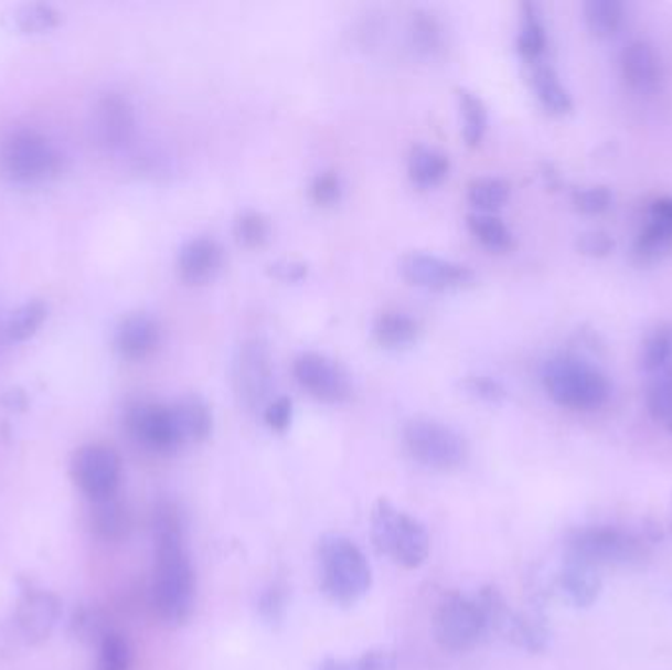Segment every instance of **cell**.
Segmentation results:
<instances>
[{"mask_svg": "<svg viewBox=\"0 0 672 670\" xmlns=\"http://www.w3.org/2000/svg\"><path fill=\"white\" fill-rule=\"evenodd\" d=\"M543 178H545V181H547L548 188H558V183H561V181H558V176H556V171L553 170L551 166H547V168H545V173H543Z\"/></svg>", "mask_w": 672, "mask_h": 670, "instance_id": "obj_49", "label": "cell"}, {"mask_svg": "<svg viewBox=\"0 0 672 670\" xmlns=\"http://www.w3.org/2000/svg\"><path fill=\"white\" fill-rule=\"evenodd\" d=\"M458 107L462 115V136L470 148H478L488 130V108L472 91L457 89Z\"/></svg>", "mask_w": 672, "mask_h": 670, "instance_id": "obj_26", "label": "cell"}, {"mask_svg": "<svg viewBox=\"0 0 672 670\" xmlns=\"http://www.w3.org/2000/svg\"><path fill=\"white\" fill-rule=\"evenodd\" d=\"M181 445L203 443L213 433V413L201 397L189 395L170 405Z\"/></svg>", "mask_w": 672, "mask_h": 670, "instance_id": "obj_19", "label": "cell"}, {"mask_svg": "<svg viewBox=\"0 0 672 670\" xmlns=\"http://www.w3.org/2000/svg\"><path fill=\"white\" fill-rule=\"evenodd\" d=\"M269 277L284 281V284H297V281H303L307 274H309V266L301 259H276L268 264Z\"/></svg>", "mask_w": 672, "mask_h": 670, "instance_id": "obj_43", "label": "cell"}, {"mask_svg": "<svg viewBox=\"0 0 672 670\" xmlns=\"http://www.w3.org/2000/svg\"><path fill=\"white\" fill-rule=\"evenodd\" d=\"M412 45L422 55L435 57L445 50V30L439 20L425 10H417L409 22Z\"/></svg>", "mask_w": 672, "mask_h": 670, "instance_id": "obj_29", "label": "cell"}, {"mask_svg": "<svg viewBox=\"0 0 672 670\" xmlns=\"http://www.w3.org/2000/svg\"><path fill=\"white\" fill-rule=\"evenodd\" d=\"M260 614L269 624H278L286 614V594L278 586H271L262 594Z\"/></svg>", "mask_w": 672, "mask_h": 670, "instance_id": "obj_44", "label": "cell"}, {"mask_svg": "<svg viewBox=\"0 0 672 670\" xmlns=\"http://www.w3.org/2000/svg\"><path fill=\"white\" fill-rule=\"evenodd\" d=\"M60 170V153L36 130L10 132L0 143V173L14 183H42Z\"/></svg>", "mask_w": 672, "mask_h": 670, "instance_id": "obj_5", "label": "cell"}, {"mask_svg": "<svg viewBox=\"0 0 672 670\" xmlns=\"http://www.w3.org/2000/svg\"><path fill=\"white\" fill-rule=\"evenodd\" d=\"M60 617V599L50 592H28L17 611L20 631L30 644L45 641Z\"/></svg>", "mask_w": 672, "mask_h": 670, "instance_id": "obj_17", "label": "cell"}, {"mask_svg": "<svg viewBox=\"0 0 672 670\" xmlns=\"http://www.w3.org/2000/svg\"><path fill=\"white\" fill-rule=\"evenodd\" d=\"M647 405L654 421L663 423L672 433V362L653 374L647 392Z\"/></svg>", "mask_w": 672, "mask_h": 670, "instance_id": "obj_32", "label": "cell"}, {"mask_svg": "<svg viewBox=\"0 0 672 670\" xmlns=\"http://www.w3.org/2000/svg\"><path fill=\"white\" fill-rule=\"evenodd\" d=\"M576 248L584 256L604 258V256H608L616 248V242H614L610 234L601 233V231H590V233H584L578 236Z\"/></svg>", "mask_w": 672, "mask_h": 670, "instance_id": "obj_42", "label": "cell"}, {"mask_svg": "<svg viewBox=\"0 0 672 670\" xmlns=\"http://www.w3.org/2000/svg\"><path fill=\"white\" fill-rule=\"evenodd\" d=\"M72 478L90 500H103L117 493L122 478V460L108 445H85L73 455Z\"/></svg>", "mask_w": 672, "mask_h": 670, "instance_id": "obj_10", "label": "cell"}, {"mask_svg": "<svg viewBox=\"0 0 672 670\" xmlns=\"http://www.w3.org/2000/svg\"><path fill=\"white\" fill-rule=\"evenodd\" d=\"M651 213L654 219H663L672 223V198L657 199L651 205Z\"/></svg>", "mask_w": 672, "mask_h": 670, "instance_id": "obj_47", "label": "cell"}, {"mask_svg": "<svg viewBox=\"0 0 672 670\" xmlns=\"http://www.w3.org/2000/svg\"><path fill=\"white\" fill-rule=\"evenodd\" d=\"M132 651L122 635L107 634L100 641V670H130Z\"/></svg>", "mask_w": 672, "mask_h": 670, "instance_id": "obj_36", "label": "cell"}, {"mask_svg": "<svg viewBox=\"0 0 672 670\" xmlns=\"http://www.w3.org/2000/svg\"><path fill=\"white\" fill-rule=\"evenodd\" d=\"M359 670H395L397 669V659L392 651L386 649H376V651H367L356 659Z\"/></svg>", "mask_w": 672, "mask_h": 670, "instance_id": "obj_45", "label": "cell"}, {"mask_svg": "<svg viewBox=\"0 0 672 670\" xmlns=\"http://www.w3.org/2000/svg\"><path fill=\"white\" fill-rule=\"evenodd\" d=\"M314 670H359V664L356 661H344V659H324Z\"/></svg>", "mask_w": 672, "mask_h": 670, "instance_id": "obj_48", "label": "cell"}, {"mask_svg": "<svg viewBox=\"0 0 672 670\" xmlns=\"http://www.w3.org/2000/svg\"><path fill=\"white\" fill-rule=\"evenodd\" d=\"M297 384L323 403H342L352 395V382L344 368L319 352H303L294 360Z\"/></svg>", "mask_w": 672, "mask_h": 670, "instance_id": "obj_12", "label": "cell"}, {"mask_svg": "<svg viewBox=\"0 0 672 670\" xmlns=\"http://www.w3.org/2000/svg\"><path fill=\"white\" fill-rule=\"evenodd\" d=\"M450 171L447 153L429 146H413L407 158V173L417 188L430 189L440 185Z\"/></svg>", "mask_w": 672, "mask_h": 670, "instance_id": "obj_23", "label": "cell"}, {"mask_svg": "<svg viewBox=\"0 0 672 670\" xmlns=\"http://www.w3.org/2000/svg\"><path fill=\"white\" fill-rule=\"evenodd\" d=\"M462 387L467 390L468 394L488 403L503 402L505 395H508L503 385L498 380L488 377V375H468L462 382Z\"/></svg>", "mask_w": 672, "mask_h": 670, "instance_id": "obj_40", "label": "cell"}, {"mask_svg": "<svg viewBox=\"0 0 672 670\" xmlns=\"http://www.w3.org/2000/svg\"><path fill=\"white\" fill-rule=\"evenodd\" d=\"M291 417H294V402L286 395L271 400L264 407V421L269 429L276 430V433H286L291 425Z\"/></svg>", "mask_w": 672, "mask_h": 670, "instance_id": "obj_41", "label": "cell"}, {"mask_svg": "<svg viewBox=\"0 0 672 670\" xmlns=\"http://www.w3.org/2000/svg\"><path fill=\"white\" fill-rule=\"evenodd\" d=\"M341 178L337 171H323L311 183V199L319 206H331L341 199Z\"/></svg>", "mask_w": 672, "mask_h": 670, "instance_id": "obj_39", "label": "cell"}, {"mask_svg": "<svg viewBox=\"0 0 672 670\" xmlns=\"http://www.w3.org/2000/svg\"><path fill=\"white\" fill-rule=\"evenodd\" d=\"M468 231L484 248L492 252H510L513 248V234L500 216L472 213L468 215Z\"/></svg>", "mask_w": 672, "mask_h": 670, "instance_id": "obj_27", "label": "cell"}, {"mask_svg": "<svg viewBox=\"0 0 672 670\" xmlns=\"http://www.w3.org/2000/svg\"><path fill=\"white\" fill-rule=\"evenodd\" d=\"M17 20L20 28L26 32H44L57 24V12L45 4H28L24 9H20Z\"/></svg>", "mask_w": 672, "mask_h": 670, "instance_id": "obj_38", "label": "cell"}, {"mask_svg": "<svg viewBox=\"0 0 672 670\" xmlns=\"http://www.w3.org/2000/svg\"><path fill=\"white\" fill-rule=\"evenodd\" d=\"M561 588L576 608H590L601 594V581L591 566L570 563L561 574Z\"/></svg>", "mask_w": 672, "mask_h": 670, "instance_id": "obj_24", "label": "cell"}, {"mask_svg": "<svg viewBox=\"0 0 672 670\" xmlns=\"http://www.w3.org/2000/svg\"><path fill=\"white\" fill-rule=\"evenodd\" d=\"M97 619L99 617L90 609L82 608L79 611H75L72 621L73 634L77 635L79 639H87V637L99 634L100 627Z\"/></svg>", "mask_w": 672, "mask_h": 670, "instance_id": "obj_46", "label": "cell"}, {"mask_svg": "<svg viewBox=\"0 0 672 670\" xmlns=\"http://www.w3.org/2000/svg\"><path fill=\"white\" fill-rule=\"evenodd\" d=\"M45 315H47V307L42 301H28V304L20 305L19 309L10 315L9 325H7L10 339H30L42 327Z\"/></svg>", "mask_w": 672, "mask_h": 670, "instance_id": "obj_35", "label": "cell"}, {"mask_svg": "<svg viewBox=\"0 0 672 670\" xmlns=\"http://www.w3.org/2000/svg\"><path fill=\"white\" fill-rule=\"evenodd\" d=\"M153 609L163 624L183 626L195 608V571L189 561L178 508L163 501L153 513Z\"/></svg>", "mask_w": 672, "mask_h": 670, "instance_id": "obj_1", "label": "cell"}, {"mask_svg": "<svg viewBox=\"0 0 672 670\" xmlns=\"http://www.w3.org/2000/svg\"><path fill=\"white\" fill-rule=\"evenodd\" d=\"M672 362V329L659 327L654 329L641 349V368L647 374H657Z\"/></svg>", "mask_w": 672, "mask_h": 670, "instance_id": "obj_33", "label": "cell"}, {"mask_svg": "<svg viewBox=\"0 0 672 670\" xmlns=\"http://www.w3.org/2000/svg\"><path fill=\"white\" fill-rule=\"evenodd\" d=\"M570 563L628 564L643 556V545L636 536L619 529L591 528L578 531L568 543Z\"/></svg>", "mask_w": 672, "mask_h": 670, "instance_id": "obj_9", "label": "cell"}, {"mask_svg": "<svg viewBox=\"0 0 672 670\" xmlns=\"http://www.w3.org/2000/svg\"><path fill=\"white\" fill-rule=\"evenodd\" d=\"M422 334V325L404 311H384L372 325V337L382 349L399 350L412 347Z\"/></svg>", "mask_w": 672, "mask_h": 670, "instance_id": "obj_20", "label": "cell"}, {"mask_svg": "<svg viewBox=\"0 0 672 670\" xmlns=\"http://www.w3.org/2000/svg\"><path fill=\"white\" fill-rule=\"evenodd\" d=\"M511 188L505 179L476 178L468 183L467 199L478 213L493 215L510 201Z\"/></svg>", "mask_w": 672, "mask_h": 670, "instance_id": "obj_28", "label": "cell"}, {"mask_svg": "<svg viewBox=\"0 0 672 670\" xmlns=\"http://www.w3.org/2000/svg\"><path fill=\"white\" fill-rule=\"evenodd\" d=\"M126 427L140 445L150 450L168 453L181 447L170 405L138 403L126 415Z\"/></svg>", "mask_w": 672, "mask_h": 670, "instance_id": "obj_13", "label": "cell"}, {"mask_svg": "<svg viewBox=\"0 0 672 670\" xmlns=\"http://www.w3.org/2000/svg\"><path fill=\"white\" fill-rule=\"evenodd\" d=\"M402 437L407 455L433 470H455L467 462V440L439 421L412 419Z\"/></svg>", "mask_w": 672, "mask_h": 670, "instance_id": "obj_6", "label": "cell"}, {"mask_svg": "<svg viewBox=\"0 0 672 670\" xmlns=\"http://www.w3.org/2000/svg\"><path fill=\"white\" fill-rule=\"evenodd\" d=\"M372 543L380 554H386L405 571L419 568L429 556L430 541L419 519L395 508L380 498L372 510Z\"/></svg>", "mask_w": 672, "mask_h": 670, "instance_id": "obj_4", "label": "cell"}, {"mask_svg": "<svg viewBox=\"0 0 672 670\" xmlns=\"http://www.w3.org/2000/svg\"><path fill=\"white\" fill-rule=\"evenodd\" d=\"M488 629L484 611L474 599L450 592L440 599L433 617V634L437 644L450 652L470 651Z\"/></svg>", "mask_w": 672, "mask_h": 670, "instance_id": "obj_7", "label": "cell"}, {"mask_svg": "<svg viewBox=\"0 0 672 670\" xmlns=\"http://www.w3.org/2000/svg\"><path fill=\"white\" fill-rule=\"evenodd\" d=\"M271 384L274 364L268 342L258 337L244 340L233 360V385L238 402L246 410L266 407Z\"/></svg>", "mask_w": 672, "mask_h": 670, "instance_id": "obj_8", "label": "cell"}, {"mask_svg": "<svg viewBox=\"0 0 672 670\" xmlns=\"http://www.w3.org/2000/svg\"><path fill=\"white\" fill-rule=\"evenodd\" d=\"M162 340L160 322L148 313H130L125 317L115 332V347L120 357L128 360H143L153 354Z\"/></svg>", "mask_w": 672, "mask_h": 670, "instance_id": "obj_16", "label": "cell"}, {"mask_svg": "<svg viewBox=\"0 0 672 670\" xmlns=\"http://www.w3.org/2000/svg\"><path fill=\"white\" fill-rule=\"evenodd\" d=\"M531 87L537 95L538 103L556 117H565L573 113V99L558 79L555 70L547 63L535 62L531 65Z\"/></svg>", "mask_w": 672, "mask_h": 670, "instance_id": "obj_21", "label": "cell"}, {"mask_svg": "<svg viewBox=\"0 0 672 670\" xmlns=\"http://www.w3.org/2000/svg\"><path fill=\"white\" fill-rule=\"evenodd\" d=\"M135 108L122 95L108 93L95 105L93 136L103 146H107V148L125 146L135 135Z\"/></svg>", "mask_w": 672, "mask_h": 670, "instance_id": "obj_14", "label": "cell"}, {"mask_svg": "<svg viewBox=\"0 0 672 670\" xmlns=\"http://www.w3.org/2000/svg\"><path fill=\"white\" fill-rule=\"evenodd\" d=\"M399 274L407 284L429 291H460L474 286L472 269L427 252H409L399 259Z\"/></svg>", "mask_w": 672, "mask_h": 670, "instance_id": "obj_11", "label": "cell"}, {"mask_svg": "<svg viewBox=\"0 0 672 670\" xmlns=\"http://www.w3.org/2000/svg\"><path fill=\"white\" fill-rule=\"evenodd\" d=\"M621 73L631 89L651 93L661 81V60L653 45L636 40L621 54Z\"/></svg>", "mask_w": 672, "mask_h": 670, "instance_id": "obj_18", "label": "cell"}, {"mask_svg": "<svg viewBox=\"0 0 672 670\" xmlns=\"http://www.w3.org/2000/svg\"><path fill=\"white\" fill-rule=\"evenodd\" d=\"M584 19L594 36H614L623 22V4L618 0H588L584 4Z\"/></svg>", "mask_w": 672, "mask_h": 670, "instance_id": "obj_30", "label": "cell"}, {"mask_svg": "<svg viewBox=\"0 0 672 670\" xmlns=\"http://www.w3.org/2000/svg\"><path fill=\"white\" fill-rule=\"evenodd\" d=\"M269 233H271V226H269L268 216L262 215L258 211H244L234 221V241L244 248H250V251L262 248L269 241Z\"/></svg>", "mask_w": 672, "mask_h": 670, "instance_id": "obj_34", "label": "cell"}, {"mask_svg": "<svg viewBox=\"0 0 672 670\" xmlns=\"http://www.w3.org/2000/svg\"><path fill=\"white\" fill-rule=\"evenodd\" d=\"M573 205L583 215H600L611 205V191L604 185L574 191Z\"/></svg>", "mask_w": 672, "mask_h": 670, "instance_id": "obj_37", "label": "cell"}, {"mask_svg": "<svg viewBox=\"0 0 672 670\" xmlns=\"http://www.w3.org/2000/svg\"><path fill=\"white\" fill-rule=\"evenodd\" d=\"M321 591L339 606H354L372 586V568L349 536L327 535L319 543Z\"/></svg>", "mask_w": 672, "mask_h": 670, "instance_id": "obj_3", "label": "cell"}, {"mask_svg": "<svg viewBox=\"0 0 672 670\" xmlns=\"http://www.w3.org/2000/svg\"><path fill=\"white\" fill-rule=\"evenodd\" d=\"M223 266V246L211 236L191 238L178 254V276L188 286H206L215 281Z\"/></svg>", "mask_w": 672, "mask_h": 670, "instance_id": "obj_15", "label": "cell"}, {"mask_svg": "<svg viewBox=\"0 0 672 670\" xmlns=\"http://www.w3.org/2000/svg\"><path fill=\"white\" fill-rule=\"evenodd\" d=\"M541 380L548 397L566 410L594 412L610 400V380L583 358H551Z\"/></svg>", "mask_w": 672, "mask_h": 670, "instance_id": "obj_2", "label": "cell"}, {"mask_svg": "<svg viewBox=\"0 0 672 670\" xmlns=\"http://www.w3.org/2000/svg\"><path fill=\"white\" fill-rule=\"evenodd\" d=\"M90 523L97 535L107 541H122L132 531V515L125 501L117 498V493L103 500H93Z\"/></svg>", "mask_w": 672, "mask_h": 670, "instance_id": "obj_22", "label": "cell"}, {"mask_svg": "<svg viewBox=\"0 0 672 670\" xmlns=\"http://www.w3.org/2000/svg\"><path fill=\"white\" fill-rule=\"evenodd\" d=\"M523 17H521L520 36H518V50L527 62H538V57L547 47V32L541 22L537 9L533 4H523Z\"/></svg>", "mask_w": 672, "mask_h": 670, "instance_id": "obj_31", "label": "cell"}, {"mask_svg": "<svg viewBox=\"0 0 672 670\" xmlns=\"http://www.w3.org/2000/svg\"><path fill=\"white\" fill-rule=\"evenodd\" d=\"M672 252V223L663 219H651V223L637 236L633 256L639 264H657Z\"/></svg>", "mask_w": 672, "mask_h": 670, "instance_id": "obj_25", "label": "cell"}]
</instances>
